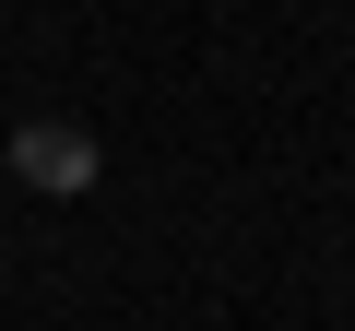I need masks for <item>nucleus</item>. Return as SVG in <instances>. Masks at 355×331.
Returning a JSON list of instances; mask_svg holds the SVG:
<instances>
[{
  "instance_id": "obj_1",
  "label": "nucleus",
  "mask_w": 355,
  "mask_h": 331,
  "mask_svg": "<svg viewBox=\"0 0 355 331\" xmlns=\"http://www.w3.org/2000/svg\"><path fill=\"white\" fill-rule=\"evenodd\" d=\"M12 166H24L36 190H60V202H71V190H95V130H60V118H36V130L12 142Z\"/></svg>"
}]
</instances>
